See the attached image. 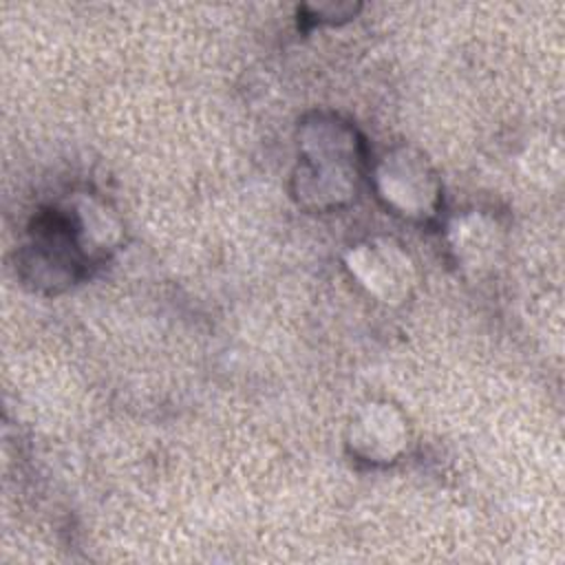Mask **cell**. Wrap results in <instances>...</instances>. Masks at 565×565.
Here are the masks:
<instances>
[{"label": "cell", "instance_id": "cell-1", "mask_svg": "<svg viewBox=\"0 0 565 565\" xmlns=\"http://www.w3.org/2000/svg\"><path fill=\"white\" fill-rule=\"evenodd\" d=\"M351 269L384 300L404 296L411 285L408 258L388 245H362L351 254Z\"/></svg>", "mask_w": 565, "mask_h": 565}]
</instances>
